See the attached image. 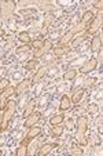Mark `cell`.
<instances>
[{
  "instance_id": "obj_29",
  "label": "cell",
  "mask_w": 103,
  "mask_h": 156,
  "mask_svg": "<svg viewBox=\"0 0 103 156\" xmlns=\"http://www.w3.org/2000/svg\"><path fill=\"white\" fill-rule=\"evenodd\" d=\"M30 44H22V46H18L17 47V53L21 54V53H28V51H30Z\"/></svg>"
},
{
  "instance_id": "obj_25",
  "label": "cell",
  "mask_w": 103,
  "mask_h": 156,
  "mask_svg": "<svg viewBox=\"0 0 103 156\" xmlns=\"http://www.w3.org/2000/svg\"><path fill=\"white\" fill-rule=\"evenodd\" d=\"M77 77V71L76 69H69V71H66L65 72V75H63V79L65 80H74Z\"/></svg>"
},
{
  "instance_id": "obj_18",
  "label": "cell",
  "mask_w": 103,
  "mask_h": 156,
  "mask_svg": "<svg viewBox=\"0 0 103 156\" xmlns=\"http://www.w3.org/2000/svg\"><path fill=\"white\" fill-rule=\"evenodd\" d=\"M35 108H36V100H30L29 102L26 104V106H25V111H24V113H22V116L28 118L30 113L35 112Z\"/></svg>"
},
{
  "instance_id": "obj_27",
  "label": "cell",
  "mask_w": 103,
  "mask_h": 156,
  "mask_svg": "<svg viewBox=\"0 0 103 156\" xmlns=\"http://www.w3.org/2000/svg\"><path fill=\"white\" fill-rule=\"evenodd\" d=\"M36 14V10L35 9H22L21 10V15L24 18H28V17H33Z\"/></svg>"
},
{
  "instance_id": "obj_33",
  "label": "cell",
  "mask_w": 103,
  "mask_h": 156,
  "mask_svg": "<svg viewBox=\"0 0 103 156\" xmlns=\"http://www.w3.org/2000/svg\"><path fill=\"white\" fill-rule=\"evenodd\" d=\"M43 43H44V41L43 40H33L32 43H30V47H33V48H40L41 46H43Z\"/></svg>"
},
{
  "instance_id": "obj_16",
  "label": "cell",
  "mask_w": 103,
  "mask_h": 156,
  "mask_svg": "<svg viewBox=\"0 0 103 156\" xmlns=\"http://www.w3.org/2000/svg\"><path fill=\"white\" fill-rule=\"evenodd\" d=\"M70 106H71L70 97H68V95H62L61 101H59V109H61V111H68V109H70Z\"/></svg>"
},
{
  "instance_id": "obj_22",
  "label": "cell",
  "mask_w": 103,
  "mask_h": 156,
  "mask_svg": "<svg viewBox=\"0 0 103 156\" xmlns=\"http://www.w3.org/2000/svg\"><path fill=\"white\" fill-rule=\"evenodd\" d=\"M92 20H94V12H92V11H85L84 14H82L81 20H80V22H82V24L85 25V27H88L89 22H91Z\"/></svg>"
},
{
  "instance_id": "obj_1",
  "label": "cell",
  "mask_w": 103,
  "mask_h": 156,
  "mask_svg": "<svg viewBox=\"0 0 103 156\" xmlns=\"http://www.w3.org/2000/svg\"><path fill=\"white\" fill-rule=\"evenodd\" d=\"M87 131H88V118L85 116H78L76 122V140L78 145H88L87 138Z\"/></svg>"
},
{
  "instance_id": "obj_13",
  "label": "cell",
  "mask_w": 103,
  "mask_h": 156,
  "mask_svg": "<svg viewBox=\"0 0 103 156\" xmlns=\"http://www.w3.org/2000/svg\"><path fill=\"white\" fill-rule=\"evenodd\" d=\"M47 73V66L45 65H43V66H40V68L36 71V73L33 75V77H32V83H37V82H40L43 77H44V75Z\"/></svg>"
},
{
  "instance_id": "obj_37",
  "label": "cell",
  "mask_w": 103,
  "mask_h": 156,
  "mask_svg": "<svg viewBox=\"0 0 103 156\" xmlns=\"http://www.w3.org/2000/svg\"><path fill=\"white\" fill-rule=\"evenodd\" d=\"M103 133V129H102V116H99V134Z\"/></svg>"
},
{
  "instance_id": "obj_6",
  "label": "cell",
  "mask_w": 103,
  "mask_h": 156,
  "mask_svg": "<svg viewBox=\"0 0 103 156\" xmlns=\"http://www.w3.org/2000/svg\"><path fill=\"white\" fill-rule=\"evenodd\" d=\"M96 66H98V59L95 58V57H92V58L87 59V61L84 62V65L80 68V73L87 75V73H89V72L95 71V68H96Z\"/></svg>"
},
{
  "instance_id": "obj_9",
  "label": "cell",
  "mask_w": 103,
  "mask_h": 156,
  "mask_svg": "<svg viewBox=\"0 0 103 156\" xmlns=\"http://www.w3.org/2000/svg\"><path fill=\"white\" fill-rule=\"evenodd\" d=\"M41 119V113L40 112H33V113H30L28 118H25V123H24V126L25 127H32V126H35L36 123H38V120Z\"/></svg>"
},
{
  "instance_id": "obj_15",
  "label": "cell",
  "mask_w": 103,
  "mask_h": 156,
  "mask_svg": "<svg viewBox=\"0 0 103 156\" xmlns=\"http://www.w3.org/2000/svg\"><path fill=\"white\" fill-rule=\"evenodd\" d=\"M87 37H88V35L87 33H78V35L76 36V37H73V40H71V48H77L80 46V44L82 43V41H85Z\"/></svg>"
},
{
  "instance_id": "obj_32",
  "label": "cell",
  "mask_w": 103,
  "mask_h": 156,
  "mask_svg": "<svg viewBox=\"0 0 103 156\" xmlns=\"http://www.w3.org/2000/svg\"><path fill=\"white\" fill-rule=\"evenodd\" d=\"M70 152L74 153V155H82V149L80 147H77V145H71Z\"/></svg>"
},
{
  "instance_id": "obj_26",
  "label": "cell",
  "mask_w": 103,
  "mask_h": 156,
  "mask_svg": "<svg viewBox=\"0 0 103 156\" xmlns=\"http://www.w3.org/2000/svg\"><path fill=\"white\" fill-rule=\"evenodd\" d=\"M54 21H55V17H54L52 12H45V15H44V25L45 27H50L51 24H54Z\"/></svg>"
},
{
  "instance_id": "obj_38",
  "label": "cell",
  "mask_w": 103,
  "mask_h": 156,
  "mask_svg": "<svg viewBox=\"0 0 103 156\" xmlns=\"http://www.w3.org/2000/svg\"><path fill=\"white\" fill-rule=\"evenodd\" d=\"M68 127H69V129H70V127H73V120H71V119H69V120H68Z\"/></svg>"
},
{
  "instance_id": "obj_28",
  "label": "cell",
  "mask_w": 103,
  "mask_h": 156,
  "mask_svg": "<svg viewBox=\"0 0 103 156\" xmlns=\"http://www.w3.org/2000/svg\"><path fill=\"white\" fill-rule=\"evenodd\" d=\"M87 112H88L89 115H94V113L99 112V105H98V104H89V105L87 106Z\"/></svg>"
},
{
  "instance_id": "obj_39",
  "label": "cell",
  "mask_w": 103,
  "mask_h": 156,
  "mask_svg": "<svg viewBox=\"0 0 103 156\" xmlns=\"http://www.w3.org/2000/svg\"><path fill=\"white\" fill-rule=\"evenodd\" d=\"M3 36H4V30H3V29H0V40L3 39Z\"/></svg>"
},
{
  "instance_id": "obj_31",
  "label": "cell",
  "mask_w": 103,
  "mask_h": 156,
  "mask_svg": "<svg viewBox=\"0 0 103 156\" xmlns=\"http://www.w3.org/2000/svg\"><path fill=\"white\" fill-rule=\"evenodd\" d=\"M10 86V80L7 77H3V79H0V90H4L6 87Z\"/></svg>"
},
{
  "instance_id": "obj_21",
  "label": "cell",
  "mask_w": 103,
  "mask_h": 156,
  "mask_svg": "<svg viewBox=\"0 0 103 156\" xmlns=\"http://www.w3.org/2000/svg\"><path fill=\"white\" fill-rule=\"evenodd\" d=\"M63 120H65V115L63 113H58V115H54L50 119V124L51 126H58V124L63 123Z\"/></svg>"
},
{
  "instance_id": "obj_7",
  "label": "cell",
  "mask_w": 103,
  "mask_h": 156,
  "mask_svg": "<svg viewBox=\"0 0 103 156\" xmlns=\"http://www.w3.org/2000/svg\"><path fill=\"white\" fill-rule=\"evenodd\" d=\"M51 50H52V43H51V40H45L44 43H43V46L33 54V57H35V59H37V58H40V57H43L44 54L50 53Z\"/></svg>"
},
{
  "instance_id": "obj_10",
  "label": "cell",
  "mask_w": 103,
  "mask_h": 156,
  "mask_svg": "<svg viewBox=\"0 0 103 156\" xmlns=\"http://www.w3.org/2000/svg\"><path fill=\"white\" fill-rule=\"evenodd\" d=\"M100 50H102V35L96 33L91 40V51L92 53H99Z\"/></svg>"
},
{
  "instance_id": "obj_12",
  "label": "cell",
  "mask_w": 103,
  "mask_h": 156,
  "mask_svg": "<svg viewBox=\"0 0 103 156\" xmlns=\"http://www.w3.org/2000/svg\"><path fill=\"white\" fill-rule=\"evenodd\" d=\"M58 144H54V142H48V144H44V145H41L40 149L37 151V155L38 156H44V155H48V153L51 152V151L54 149V148L56 147Z\"/></svg>"
},
{
  "instance_id": "obj_5",
  "label": "cell",
  "mask_w": 103,
  "mask_h": 156,
  "mask_svg": "<svg viewBox=\"0 0 103 156\" xmlns=\"http://www.w3.org/2000/svg\"><path fill=\"white\" fill-rule=\"evenodd\" d=\"M17 9V4L15 2H11V0H4V2H0V11H2V15L3 17H8Z\"/></svg>"
},
{
  "instance_id": "obj_20",
  "label": "cell",
  "mask_w": 103,
  "mask_h": 156,
  "mask_svg": "<svg viewBox=\"0 0 103 156\" xmlns=\"http://www.w3.org/2000/svg\"><path fill=\"white\" fill-rule=\"evenodd\" d=\"M28 153H29V149H28L26 142L22 141L19 147L17 148V151H15V155H17V156H26Z\"/></svg>"
},
{
  "instance_id": "obj_35",
  "label": "cell",
  "mask_w": 103,
  "mask_h": 156,
  "mask_svg": "<svg viewBox=\"0 0 103 156\" xmlns=\"http://www.w3.org/2000/svg\"><path fill=\"white\" fill-rule=\"evenodd\" d=\"M94 7H95L96 10H99V11H102L103 2H102V0H96V2H94Z\"/></svg>"
},
{
  "instance_id": "obj_2",
  "label": "cell",
  "mask_w": 103,
  "mask_h": 156,
  "mask_svg": "<svg viewBox=\"0 0 103 156\" xmlns=\"http://www.w3.org/2000/svg\"><path fill=\"white\" fill-rule=\"evenodd\" d=\"M15 112H17V102L15 101H8L6 105V108L3 109V116H2V124H0V131H4V130L8 127L11 119L14 118Z\"/></svg>"
},
{
  "instance_id": "obj_17",
  "label": "cell",
  "mask_w": 103,
  "mask_h": 156,
  "mask_svg": "<svg viewBox=\"0 0 103 156\" xmlns=\"http://www.w3.org/2000/svg\"><path fill=\"white\" fill-rule=\"evenodd\" d=\"M73 36H74L73 33H71L70 30H68V32L63 33V35L59 37V44H58V46H68L69 41L73 40Z\"/></svg>"
},
{
  "instance_id": "obj_30",
  "label": "cell",
  "mask_w": 103,
  "mask_h": 156,
  "mask_svg": "<svg viewBox=\"0 0 103 156\" xmlns=\"http://www.w3.org/2000/svg\"><path fill=\"white\" fill-rule=\"evenodd\" d=\"M36 65H37V61H36V59H30V61H28L26 64H25V69H26V71H33V69L36 68Z\"/></svg>"
},
{
  "instance_id": "obj_3",
  "label": "cell",
  "mask_w": 103,
  "mask_h": 156,
  "mask_svg": "<svg viewBox=\"0 0 103 156\" xmlns=\"http://www.w3.org/2000/svg\"><path fill=\"white\" fill-rule=\"evenodd\" d=\"M102 25H103V12L99 11V14H98L96 17H95L91 22H89L88 27H87L85 33H87V35H96V33H99Z\"/></svg>"
},
{
  "instance_id": "obj_8",
  "label": "cell",
  "mask_w": 103,
  "mask_h": 156,
  "mask_svg": "<svg viewBox=\"0 0 103 156\" xmlns=\"http://www.w3.org/2000/svg\"><path fill=\"white\" fill-rule=\"evenodd\" d=\"M30 84H32V80L29 79H24L22 82H19L15 87V95H22L24 93H26Z\"/></svg>"
},
{
  "instance_id": "obj_11",
  "label": "cell",
  "mask_w": 103,
  "mask_h": 156,
  "mask_svg": "<svg viewBox=\"0 0 103 156\" xmlns=\"http://www.w3.org/2000/svg\"><path fill=\"white\" fill-rule=\"evenodd\" d=\"M70 50H71V47H69V46H56V47H52V53L55 58L66 55V54L70 53Z\"/></svg>"
},
{
  "instance_id": "obj_23",
  "label": "cell",
  "mask_w": 103,
  "mask_h": 156,
  "mask_svg": "<svg viewBox=\"0 0 103 156\" xmlns=\"http://www.w3.org/2000/svg\"><path fill=\"white\" fill-rule=\"evenodd\" d=\"M18 39H19V41H22V44H30V41H32L29 32H26V30H22L18 33Z\"/></svg>"
},
{
  "instance_id": "obj_36",
  "label": "cell",
  "mask_w": 103,
  "mask_h": 156,
  "mask_svg": "<svg viewBox=\"0 0 103 156\" xmlns=\"http://www.w3.org/2000/svg\"><path fill=\"white\" fill-rule=\"evenodd\" d=\"M54 9H55L54 6H47V4H44V6H41V10H44V11H47V12H51Z\"/></svg>"
},
{
  "instance_id": "obj_19",
  "label": "cell",
  "mask_w": 103,
  "mask_h": 156,
  "mask_svg": "<svg viewBox=\"0 0 103 156\" xmlns=\"http://www.w3.org/2000/svg\"><path fill=\"white\" fill-rule=\"evenodd\" d=\"M84 93H85V91H84V88H78L77 91H74L73 95H71V98H70L71 104H80V102H81Z\"/></svg>"
},
{
  "instance_id": "obj_24",
  "label": "cell",
  "mask_w": 103,
  "mask_h": 156,
  "mask_svg": "<svg viewBox=\"0 0 103 156\" xmlns=\"http://www.w3.org/2000/svg\"><path fill=\"white\" fill-rule=\"evenodd\" d=\"M63 126L58 124V126H52V130H51V136L52 137H61L63 134Z\"/></svg>"
},
{
  "instance_id": "obj_4",
  "label": "cell",
  "mask_w": 103,
  "mask_h": 156,
  "mask_svg": "<svg viewBox=\"0 0 103 156\" xmlns=\"http://www.w3.org/2000/svg\"><path fill=\"white\" fill-rule=\"evenodd\" d=\"M12 95H15V87H12V86H8L0 91V111H3L6 108L8 98H11Z\"/></svg>"
},
{
  "instance_id": "obj_14",
  "label": "cell",
  "mask_w": 103,
  "mask_h": 156,
  "mask_svg": "<svg viewBox=\"0 0 103 156\" xmlns=\"http://www.w3.org/2000/svg\"><path fill=\"white\" fill-rule=\"evenodd\" d=\"M41 134V127L38 126H32L29 127V131L26 133V140H33V138H37L38 136Z\"/></svg>"
},
{
  "instance_id": "obj_34",
  "label": "cell",
  "mask_w": 103,
  "mask_h": 156,
  "mask_svg": "<svg viewBox=\"0 0 103 156\" xmlns=\"http://www.w3.org/2000/svg\"><path fill=\"white\" fill-rule=\"evenodd\" d=\"M95 82H96V77H88V79H85L84 80V84L85 86H92V84H95Z\"/></svg>"
}]
</instances>
